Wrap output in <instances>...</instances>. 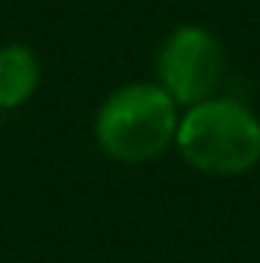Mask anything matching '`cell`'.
<instances>
[{"mask_svg":"<svg viewBox=\"0 0 260 263\" xmlns=\"http://www.w3.org/2000/svg\"><path fill=\"white\" fill-rule=\"evenodd\" d=\"M178 101L159 83H129L104 98L95 117V138L117 162H150L175 144Z\"/></svg>","mask_w":260,"mask_h":263,"instance_id":"2","label":"cell"},{"mask_svg":"<svg viewBox=\"0 0 260 263\" xmlns=\"http://www.w3.org/2000/svg\"><path fill=\"white\" fill-rule=\"evenodd\" d=\"M175 144L196 172L236 178L260 162V117L239 98L214 95L187 107Z\"/></svg>","mask_w":260,"mask_h":263,"instance_id":"1","label":"cell"},{"mask_svg":"<svg viewBox=\"0 0 260 263\" xmlns=\"http://www.w3.org/2000/svg\"><path fill=\"white\" fill-rule=\"evenodd\" d=\"M40 83V62L22 43L0 46V110L22 107Z\"/></svg>","mask_w":260,"mask_h":263,"instance_id":"4","label":"cell"},{"mask_svg":"<svg viewBox=\"0 0 260 263\" xmlns=\"http://www.w3.org/2000/svg\"><path fill=\"white\" fill-rule=\"evenodd\" d=\"M227 70L220 40L199 25H181L172 31L156 55L159 86L178 101V107H193L217 95Z\"/></svg>","mask_w":260,"mask_h":263,"instance_id":"3","label":"cell"}]
</instances>
